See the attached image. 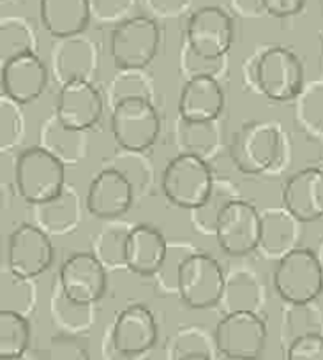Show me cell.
Listing matches in <instances>:
<instances>
[{
    "instance_id": "6da1fadb",
    "label": "cell",
    "mask_w": 323,
    "mask_h": 360,
    "mask_svg": "<svg viewBox=\"0 0 323 360\" xmlns=\"http://www.w3.org/2000/svg\"><path fill=\"white\" fill-rule=\"evenodd\" d=\"M286 141L274 122L251 120L244 122L230 141V158L235 168L248 175L277 169L284 161Z\"/></svg>"
},
{
    "instance_id": "7a4b0ae2",
    "label": "cell",
    "mask_w": 323,
    "mask_h": 360,
    "mask_svg": "<svg viewBox=\"0 0 323 360\" xmlns=\"http://www.w3.org/2000/svg\"><path fill=\"white\" fill-rule=\"evenodd\" d=\"M251 82L270 101H291L300 96L305 86L304 64L290 48H265L253 60Z\"/></svg>"
},
{
    "instance_id": "3957f363",
    "label": "cell",
    "mask_w": 323,
    "mask_h": 360,
    "mask_svg": "<svg viewBox=\"0 0 323 360\" xmlns=\"http://www.w3.org/2000/svg\"><path fill=\"white\" fill-rule=\"evenodd\" d=\"M15 186L27 203L39 205L64 191L65 165L41 145L23 148L15 161Z\"/></svg>"
},
{
    "instance_id": "277c9868",
    "label": "cell",
    "mask_w": 323,
    "mask_h": 360,
    "mask_svg": "<svg viewBox=\"0 0 323 360\" xmlns=\"http://www.w3.org/2000/svg\"><path fill=\"white\" fill-rule=\"evenodd\" d=\"M214 182L207 159L187 152H180L170 159L161 173L163 195L170 203L189 212L207 200Z\"/></svg>"
},
{
    "instance_id": "5b68a950",
    "label": "cell",
    "mask_w": 323,
    "mask_h": 360,
    "mask_svg": "<svg viewBox=\"0 0 323 360\" xmlns=\"http://www.w3.org/2000/svg\"><path fill=\"white\" fill-rule=\"evenodd\" d=\"M274 290L284 304L315 302L323 292V270L316 251L295 248L276 262Z\"/></svg>"
},
{
    "instance_id": "8992f818",
    "label": "cell",
    "mask_w": 323,
    "mask_h": 360,
    "mask_svg": "<svg viewBox=\"0 0 323 360\" xmlns=\"http://www.w3.org/2000/svg\"><path fill=\"white\" fill-rule=\"evenodd\" d=\"M161 46V29L154 18L129 16L110 34V53L117 69H147Z\"/></svg>"
},
{
    "instance_id": "52a82bcc",
    "label": "cell",
    "mask_w": 323,
    "mask_h": 360,
    "mask_svg": "<svg viewBox=\"0 0 323 360\" xmlns=\"http://www.w3.org/2000/svg\"><path fill=\"white\" fill-rule=\"evenodd\" d=\"M267 323L251 311L227 313L214 328L215 348L224 360H260L267 348Z\"/></svg>"
},
{
    "instance_id": "ba28073f",
    "label": "cell",
    "mask_w": 323,
    "mask_h": 360,
    "mask_svg": "<svg viewBox=\"0 0 323 360\" xmlns=\"http://www.w3.org/2000/svg\"><path fill=\"white\" fill-rule=\"evenodd\" d=\"M110 126L122 150L145 152L158 141L161 117L152 99L129 98L112 106Z\"/></svg>"
},
{
    "instance_id": "9c48e42d",
    "label": "cell",
    "mask_w": 323,
    "mask_h": 360,
    "mask_svg": "<svg viewBox=\"0 0 323 360\" xmlns=\"http://www.w3.org/2000/svg\"><path fill=\"white\" fill-rule=\"evenodd\" d=\"M227 274L214 256L196 251L184 262L179 276V299L189 309H212L223 299Z\"/></svg>"
},
{
    "instance_id": "30bf717a",
    "label": "cell",
    "mask_w": 323,
    "mask_h": 360,
    "mask_svg": "<svg viewBox=\"0 0 323 360\" xmlns=\"http://www.w3.org/2000/svg\"><path fill=\"white\" fill-rule=\"evenodd\" d=\"M235 39L234 18L220 6L194 9L186 23V44L207 60H223Z\"/></svg>"
},
{
    "instance_id": "8fae6325",
    "label": "cell",
    "mask_w": 323,
    "mask_h": 360,
    "mask_svg": "<svg viewBox=\"0 0 323 360\" xmlns=\"http://www.w3.org/2000/svg\"><path fill=\"white\" fill-rule=\"evenodd\" d=\"M55 248L50 235L34 223H22L8 235V270L22 279H36L53 265Z\"/></svg>"
},
{
    "instance_id": "7c38bea8",
    "label": "cell",
    "mask_w": 323,
    "mask_h": 360,
    "mask_svg": "<svg viewBox=\"0 0 323 360\" xmlns=\"http://www.w3.org/2000/svg\"><path fill=\"white\" fill-rule=\"evenodd\" d=\"M159 328L154 313L145 304H129L119 311L106 339L115 352L129 359H144L158 342Z\"/></svg>"
},
{
    "instance_id": "4fadbf2b",
    "label": "cell",
    "mask_w": 323,
    "mask_h": 360,
    "mask_svg": "<svg viewBox=\"0 0 323 360\" xmlns=\"http://www.w3.org/2000/svg\"><path fill=\"white\" fill-rule=\"evenodd\" d=\"M57 285L68 299L96 306L108 288L106 266L94 252H72L61 265Z\"/></svg>"
},
{
    "instance_id": "5bb4252c",
    "label": "cell",
    "mask_w": 323,
    "mask_h": 360,
    "mask_svg": "<svg viewBox=\"0 0 323 360\" xmlns=\"http://www.w3.org/2000/svg\"><path fill=\"white\" fill-rule=\"evenodd\" d=\"M214 237L227 255L235 258L251 255L262 238V214L246 200H234L221 214Z\"/></svg>"
},
{
    "instance_id": "9a60e30c",
    "label": "cell",
    "mask_w": 323,
    "mask_h": 360,
    "mask_svg": "<svg viewBox=\"0 0 323 360\" xmlns=\"http://www.w3.org/2000/svg\"><path fill=\"white\" fill-rule=\"evenodd\" d=\"M134 186L113 166H106L90 180L85 196V207L97 219L113 221L129 212L134 202Z\"/></svg>"
},
{
    "instance_id": "2e32d148",
    "label": "cell",
    "mask_w": 323,
    "mask_h": 360,
    "mask_svg": "<svg viewBox=\"0 0 323 360\" xmlns=\"http://www.w3.org/2000/svg\"><path fill=\"white\" fill-rule=\"evenodd\" d=\"M104 101L96 83L89 79H71L58 89L53 115L76 131H89L101 122Z\"/></svg>"
},
{
    "instance_id": "e0dca14e",
    "label": "cell",
    "mask_w": 323,
    "mask_h": 360,
    "mask_svg": "<svg viewBox=\"0 0 323 360\" xmlns=\"http://www.w3.org/2000/svg\"><path fill=\"white\" fill-rule=\"evenodd\" d=\"M48 78L50 72L46 64L36 51L13 57L11 60L4 62L0 69L2 94L20 106L36 101L46 90Z\"/></svg>"
},
{
    "instance_id": "ac0fdd59",
    "label": "cell",
    "mask_w": 323,
    "mask_h": 360,
    "mask_svg": "<svg viewBox=\"0 0 323 360\" xmlns=\"http://www.w3.org/2000/svg\"><path fill=\"white\" fill-rule=\"evenodd\" d=\"M179 119L215 122L224 110V90L214 75H196L184 82L179 96Z\"/></svg>"
},
{
    "instance_id": "d6986e66",
    "label": "cell",
    "mask_w": 323,
    "mask_h": 360,
    "mask_svg": "<svg viewBox=\"0 0 323 360\" xmlns=\"http://www.w3.org/2000/svg\"><path fill=\"white\" fill-rule=\"evenodd\" d=\"M51 68L61 85L71 79L94 82L99 69V51L96 43L83 34L55 39L51 48Z\"/></svg>"
},
{
    "instance_id": "ffe728a7",
    "label": "cell",
    "mask_w": 323,
    "mask_h": 360,
    "mask_svg": "<svg viewBox=\"0 0 323 360\" xmlns=\"http://www.w3.org/2000/svg\"><path fill=\"white\" fill-rule=\"evenodd\" d=\"M283 207L300 223L323 217V169L316 166L298 169L283 186Z\"/></svg>"
},
{
    "instance_id": "44dd1931",
    "label": "cell",
    "mask_w": 323,
    "mask_h": 360,
    "mask_svg": "<svg viewBox=\"0 0 323 360\" xmlns=\"http://www.w3.org/2000/svg\"><path fill=\"white\" fill-rule=\"evenodd\" d=\"M168 249V240L156 226L137 224L129 230L124 249V266L133 274L152 278Z\"/></svg>"
},
{
    "instance_id": "7402d4cb",
    "label": "cell",
    "mask_w": 323,
    "mask_h": 360,
    "mask_svg": "<svg viewBox=\"0 0 323 360\" xmlns=\"http://www.w3.org/2000/svg\"><path fill=\"white\" fill-rule=\"evenodd\" d=\"M43 29L55 39L80 36L92 22L89 0H39Z\"/></svg>"
},
{
    "instance_id": "603a6c76",
    "label": "cell",
    "mask_w": 323,
    "mask_h": 360,
    "mask_svg": "<svg viewBox=\"0 0 323 360\" xmlns=\"http://www.w3.org/2000/svg\"><path fill=\"white\" fill-rule=\"evenodd\" d=\"M34 207V224L48 235H65L76 230L80 223V198L75 188L65 186L64 191L48 202Z\"/></svg>"
},
{
    "instance_id": "cb8c5ba5",
    "label": "cell",
    "mask_w": 323,
    "mask_h": 360,
    "mask_svg": "<svg viewBox=\"0 0 323 360\" xmlns=\"http://www.w3.org/2000/svg\"><path fill=\"white\" fill-rule=\"evenodd\" d=\"M300 223L288 210H265L262 214V238L258 251L267 258L279 259L291 249L298 248Z\"/></svg>"
},
{
    "instance_id": "d4e9b609",
    "label": "cell",
    "mask_w": 323,
    "mask_h": 360,
    "mask_svg": "<svg viewBox=\"0 0 323 360\" xmlns=\"http://www.w3.org/2000/svg\"><path fill=\"white\" fill-rule=\"evenodd\" d=\"M41 147L61 159L65 166L76 165L82 159H85L89 150V140H87V131H76L71 127H65L55 115L43 122L39 131Z\"/></svg>"
},
{
    "instance_id": "484cf974",
    "label": "cell",
    "mask_w": 323,
    "mask_h": 360,
    "mask_svg": "<svg viewBox=\"0 0 323 360\" xmlns=\"http://www.w3.org/2000/svg\"><path fill=\"white\" fill-rule=\"evenodd\" d=\"M263 304V285L260 276L255 270L234 269L227 276L223 299L220 306H223L224 314L235 311H251L260 314V307Z\"/></svg>"
},
{
    "instance_id": "4316f807",
    "label": "cell",
    "mask_w": 323,
    "mask_h": 360,
    "mask_svg": "<svg viewBox=\"0 0 323 360\" xmlns=\"http://www.w3.org/2000/svg\"><path fill=\"white\" fill-rule=\"evenodd\" d=\"M51 320L61 334L82 338L96 323L97 309L90 304H78L68 299L58 285H55L53 295H51Z\"/></svg>"
},
{
    "instance_id": "83f0119b",
    "label": "cell",
    "mask_w": 323,
    "mask_h": 360,
    "mask_svg": "<svg viewBox=\"0 0 323 360\" xmlns=\"http://www.w3.org/2000/svg\"><path fill=\"white\" fill-rule=\"evenodd\" d=\"M323 335V311L315 302L286 304L281 318V341L284 348L304 335Z\"/></svg>"
},
{
    "instance_id": "f1b7e54d",
    "label": "cell",
    "mask_w": 323,
    "mask_h": 360,
    "mask_svg": "<svg viewBox=\"0 0 323 360\" xmlns=\"http://www.w3.org/2000/svg\"><path fill=\"white\" fill-rule=\"evenodd\" d=\"M234 200H237V193L227 180H215L207 200L200 207L191 210V223H193L194 231L214 237L221 214Z\"/></svg>"
},
{
    "instance_id": "f546056e",
    "label": "cell",
    "mask_w": 323,
    "mask_h": 360,
    "mask_svg": "<svg viewBox=\"0 0 323 360\" xmlns=\"http://www.w3.org/2000/svg\"><path fill=\"white\" fill-rule=\"evenodd\" d=\"M30 339L29 316L16 311H0V359H16L29 353Z\"/></svg>"
},
{
    "instance_id": "4dcf8cb0",
    "label": "cell",
    "mask_w": 323,
    "mask_h": 360,
    "mask_svg": "<svg viewBox=\"0 0 323 360\" xmlns=\"http://www.w3.org/2000/svg\"><path fill=\"white\" fill-rule=\"evenodd\" d=\"M196 251L198 249L189 242H168L165 258H163L159 269L156 270V274L152 276L154 288L159 295H179L180 269H182L184 262Z\"/></svg>"
},
{
    "instance_id": "1f68e13d",
    "label": "cell",
    "mask_w": 323,
    "mask_h": 360,
    "mask_svg": "<svg viewBox=\"0 0 323 360\" xmlns=\"http://www.w3.org/2000/svg\"><path fill=\"white\" fill-rule=\"evenodd\" d=\"M215 353L217 348H215L214 334L200 325L180 327L168 345V360H179L187 355H208L215 359Z\"/></svg>"
},
{
    "instance_id": "d6a6232c",
    "label": "cell",
    "mask_w": 323,
    "mask_h": 360,
    "mask_svg": "<svg viewBox=\"0 0 323 360\" xmlns=\"http://www.w3.org/2000/svg\"><path fill=\"white\" fill-rule=\"evenodd\" d=\"M36 51V36L29 22L22 18H4L0 25V60L2 64L13 57Z\"/></svg>"
},
{
    "instance_id": "836d02e7",
    "label": "cell",
    "mask_w": 323,
    "mask_h": 360,
    "mask_svg": "<svg viewBox=\"0 0 323 360\" xmlns=\"http://www.w3.org/2000/svg\"><path fill=\"white\" fill-rule=\"evenodd\" d=\"M215 122H186V120H180L179 143L182 147V152L196 154L207 159V154L215 150L217 143H220V127Z\"/></svg>"
},
{
    "instance_id": "e575fe53",
    "label": "cell",
    "mask_w": 323,
    "mask_h": 360,
    "mask_svg": "<svg viewBox=\"0 0 323 360\" xmlns=\"http://www.w3.org/2000/svg\"><path fill=\"white\" fill-rule=\"evenodd\" d=\"M152 94L154 86L151 76L145 75V69H117V75L108 85V98L112 106L129 98L152 99Z\"/></svg>"
},
{
    "instance_id": "d590c367",
    "label": "cell",
    "mask_w": 323,
    "mask_h": 360,
    "mask_svg": "<svg viewBox=\"0 0 323 360\" xmlns=\"http://www.w3.org/2000/svg\"><path fill=\"white\" fill-rule=\"evenodd\" d=\"M36 306V288L32 279H22L11 270L2 276V309L16 311L25 316L32 313Z\"/></svg>"
},
{
    "instance_id": "8d00e7d4",
    "label": "cell",
    "mask_w": 323,
    "mask_h": 360,
    "mask_svg": "<svg viewBox=\"0 0 323 360\" xmlns=\"http://www.w3.org/2000/svg\"><path fill=\"white\" fill-rule=\"evenodd\" d=\"M297 115L300 126L323 136V82L304 86L298 96Z\"/></svg>"
},
{
    "instance_id": "74e56055",
    "label": "cell",
    "mask_w": 323,
    "mask_h": 360,
    "mask_svg": "<svg viewBox=\"0 0 323 360\" xmlns=\"http://www.w3.org/2000/svg\"><path fill=\"white\" fill-rule=\"evenodd\" d=\"M131 230V228H129ZM129 230L122 226H108L94 238L92 252L104 263V266L124 265V249Z\"/></svg>"
},
{
    "instance_id": "f35d334b",
    "label": "cell",
    "mask_w": 323,
    "mask_h": 360,
    "mask_svg": "<svg viewBox=\"0 0 323 360\" xmlns=\"http://www.w3.org/2000/svg\"><path fill=\"white\" fill-rule=\"evenodd\" d=\"M48 360H90L89 346L80 335L57 334L50 341Z\"/></svg>"
},
{
    "instance_id": "ab89813d",
    "label": "cell",
    "mask_w": 323,
    "mask_h": 360,
    "mask_svg": "<svg viewBox=\"0 0 323 360\" xmlns=\"http://www.w3.org/2000/svg\"><path fill=\"white\" fill-rule=\"evenodd\" d=\"M89 2L92 20L103 25L113 23V27L129 18V13L137 4V0H89Z\"/></svg>"
},
{
    "instance_id": "60d3db41",
    "label": "cell",
    "mask_w": 323,
    "mask_h": 360,
    "mask_svg": "<svg viewBox=\"0 0 323 360\" xmlns=\"http://www.w3.org/2000/svg\"><path fill=\"white\" fill-rule=\"evenodd\" d=\"M16 106L20 105H16L11 99H2V150H6L9 145L13 147L18 143L22 138L23 119Z\"/></svg>"
},
{
    "instance_id": "b9f144b4",
    "label": "cell",
    "mask_w": 323,
    "mask_h": 360,
    "mask_svg": "<svg viewBox=\"0 0 323 360\" xmlns=\"http://www.w3.org/2000/svg\"><path fill=\"white\" fill-rule=\"evenodd\" d=\"M286 360H323V335H304L291 342L286 348Z\"/></svg>"
},
{
    "instance_id": "7bdbcfd3",
    "label": "cell",
    "mask_w": 323,
    "mask_h": 360,
    "mask_svg": "<svg viewBox=\"0 0 323 360\" xmlns=\"http://www.w3.org/2000/svg\"><path fill=\"white\" fill-rule=\"evenodd\" d=\"M191 0H147V6L156 16L161 18H175L180 16L187 8Z\"/></svg>"
},
{
    "instance_id": "ee69618b",
    "label": "cell",
    "mask_w": 323,
    "mask_h": 360,
    "mask_svg": "<svg viewBox=\"0 0 323 360\" xmlns=\"http://www.w3.org/2000/svg\"><path fill=\"white\" fill-rule=\"evenodd\" d=\"M265 13L276 18H288L302 11L305 0H262Z\"/></svg>"
},
{
    "instance_id": "f6af8a7d",
    "label": "cell",
    "mask_w": 323,
    "mask_h": 360,
    "mask_svg": "<svg viewBox=\"0 0 323 360\" xmlns=\"http://www.w3.org/2000/svg\"><path fill=\"white\" fill-rule=\"evenodd\" d=\"M232 4L242 16H260L265 13L262 0H232Z\"/></svg>"
},
{
    "instance_id": "bcb514c9",
    "label": "cell",
    "mask_w": 323,
    "mask_h": 360,
    "mask_svg": "<svg viewBox=\"0 0 323 360\" xmlns=\"http://www.w3.org/2000/svg\"><path fill=\"white\" fill-rule=\"evenodd\" d=\"M103 360H141V359H129V356H126V355H120L119 352H115V349H113V346L110 345V341L104 338Z\"/></svg>"
},
{
    "instance_id": "7dc6e473",
    "label": "cell",
    "mask_w": 323,
    "mask_h": 360,
    "mask_svg": "<svg viewBox=\"0 0 323 360\" xmlns=\"http://www.w3.org/2000/svg\"><path fill=\"white\" fill-rule=\"evenodd\" d=\"M179 360H215L214 356H208V355H187V356H182V359Z\"/></svg>"
},
{
    "instance_id": "c3c4849f",
    "label": "cell",
    "mask_w": 323,
    "mask_h": 360,
    "mask_svg": "<svg viewBox=\"0 0 323 360\" xmlns=\"http://www.w3.org/2000/svg\"><path fill=\"white\" fill-rule=\"evenodd\" d=\"M316 256H318L319 265H322V270H323V242H319V248H318V251H316Z\"/></svg>"
},
{
    "instance_id": "681fc988",
    "label": "cell",
    "mask_w": 323,
    "mask_h": 360,
    "mask_svg": "<svg viewBox=\"0 0 323 360\" xmlns=\"http://www.w3.org/2000/svg\"><path fill=\"white\" fill-rule=\"evenodd\" d=\"M0 360H34V359L29 355V353H25V355L22 356H16V359H0Z\"/></svg>"
},
{
    "instance_id": "f907efd6",
    "label": "cell",
    "mask_w": 323,
    "mask_h": 360,
    "mask_svg": "<svg viewBox=\"0 0 323 360\" xmlns=\"http://www.w3.org/2000/svg\"><path fill=\"white\" fill-rule=\"evenodd\" d=\"M322 62H323V43H322Z\"/></svg>"
}]
</instances>
